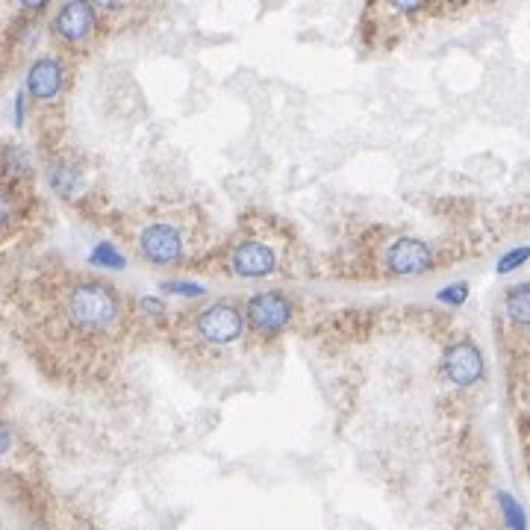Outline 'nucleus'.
<instances>
[{
	"instance_id": "obj_1",
	"label": "nucleus",
	"mask_w": 530,
	"mask_h": 530,
	"mask_svg": "<svg viewBox=\"0 0 530 530\" xmlns=\"http://www.w3.org/2000/svg\"><path fill=\"white\" fill-rule=\"evenodd\" d=\"M38 336L69 377H103L127 336V307L112 283L62 271L38 298Z\"/></svg>"
},
{
	"instance_id": "obj_2",
	"label": "nucleus",
	"mask_w": 530,
	"mask_h": 530,
	"mask_svg": "<svg viewBox=\"0 0 530 530\" xmlns=\"http://www.w3.org/2000/svg\"><path fill=\"white\" fill-rule=\"evenodd\" d=\"M295 236L286 233L271 218H250L238 228L228 250H224V269L236 277H269L286 269L292 260Z\"/></svg>"
},
{
	"instance_id": "obj_3",
	"label": "nucleus",
	"mask_w": 530,
	"mask_h": 530,
	"mask_svg": "<svg viewBox=\"0 0 530 530\" xmlns=\"http://www.w3.org/2000/svg\"><path fill=\"white\" fill-rule=\"evenodd\" d=\"M177 339L192 356H216L245 336L242 310L233 301H216L204 310L186 313L177 322Z\"/></svg>"
},
{
	"instance_id": "obj_4",
	"label": "nucleus",
	"mask_w": 530,
	"mask_h": 530,
	"mask_svg": "<svg viewBox=\"0 0 530 530\" xmlns=\"http://www.w3.org/2000/svg\"><path fill=\"white\" fill-rule=\"evenodd\" d=\"M197 245L195 216H183L177 209L154 212L136 230V250L151 265H180L192 257Z\"/></svg>"
},
{
	"instance_id": "obj_5",
	"label": "nucleus",
	"mask_w": 530,
	"mask_h": 530,
	"mask_svg": "<svg viewBox=\"0 0 530 530\" xmlns=\"http://www.w3.org/2000/svg\"><path fill=\"white\" fill-rule=\"evenodd\" d=\"M292 315H295V303L283 292L274 289V292H260V295L248 301L242 322L248 327V334H254L257 339H271V336H281L292 324Z\"/></svg>"
},
{
	"instance_id": "obj_6",
	"label": "nucleus",
	"mask_w": 530,
	"mask_h": 530,
	"mask_svg": "<svg viewBox=\"0 0 530 530\" xmlns=\"http://www.w3.org/2000/svg\"><path fill=\"white\" fill-rule=\"evenodd\" d=\"M98 9L91 4H69L57 12L53 18V30L65 45H83L98 33Z\"/></svg>"
},
{
	"instance_id": "obj_7",
	"label": "nucleus",
	"mask_w": 530,
	"mask_h": 530,
	"mask_svg": "<svg viewBox=\"0 0 530 530\" xmlns=\"http://www.w3.org/2000/svg\"><path fill=\"white\" fill-rule=\"evenodd\" d=\"M383 262L392 274H421L433 265V250L421 238H395L383 254Z\"/></svg>"
},
{
	"instance_id": "obj_8",
	"label": "nucleus",
	"mask_w": 530,
	"mask_h": 530,
	"mask_svg": "<svg viewBox=\"0 0 530 530\" xmlns=\"http://www.w3.org/2000/svg\"><path fill=\"white\" fill-rule=\"evenodd\" d=\"M442 368L448 380H454L457 387H472L483 377V356L477 351V344L472 342H457L445 351Z\"/></svg>"
},
{
	"instance_id": "obj_9",
	"label": "nucleus",
	"mask_w": 530,
	"mask_h": 530,
	"mask_svg": "<svg viewBox=\"0 0 530 530\" xmlns=\"http://www.w3.org/2000/svg\"><path fill=\"white\" fill-rule=\"evenodd\" d=\"M59 89H62V62L53 57L38 59L30 71V91L36 98L50 101L59 95Z\"/></svg>"
},
{
	"instance_id": "obj_10",
	"label": "nucleus",
	"mask_w": 530,
	"mask_h": 530,
	"mask_svg": "<svg viewBox=\"0 0 530 530\" xmlns=\"http://www.w3.org/2000/svg\"><path fill=\"white\" fill-rule=\"evenodd\" d=\"M527 310H530V292L527 283L513 286L507 295H504V313H507V322H513L515 330H527Z\"/></svg>"
},
{
	"instance_id": "obj_11",
	"label": "nucleus",
	"mask_w": 530,
	"mask_h": 530,
	"mask_svg": "<svg viewBox=\"0 0 530 530\" xmlns=\"http://www.w3.org/2000/svg\"><path fill=\"white\" fill-rule=\"evenodd\" d=\"M18 216V195L16 183H0V230H6Z\"/></svg>"
},
{
	"instance_id": "obj_12",
	"label": "nucleus",
	"mask_w": 530,
	"mask_h": 530,
	"mask_svg": "<svg viewBox=\"0 0 530 530\" xmlns=\"http://www.w3.org/2000/svg\"><path fill=\"white\" fill-rule=\"evenodd\" d=\"M501 507H504V513H507V522L513 530H525V513H522L519 504H515L513 495H501Z\"/></svg>"
},
{
	"instance_id": "obj_13",
	"label": "nucleus",
	"mask_w": 530,
	"mask_h": 530,
	"mask_svg": "<svg viewBox=\"0 0 530 530\" xmlns=\"http://www.w3.org/2000/svg\"><path fill=\"white\" fill-rule=\"evenodd\" d=\"M469 295V289H466V283H457L454 289H445V292H440V301H448V303H460L462 298Z\"/></svg>"
},
{
	"instance_id": "obj_14",
	"label": "nucleus",
	"mask_w": 530,
	"mask_h": 530,
	"mask_svg": "<svg viewBox=\"0 0 530 530\" xmlns=\"http://www.w3.org/2000/svg\"><path fill=\"white\" fill-rule=\"evenodd\" d=\"M527 257V250L525 248H519L515 250V254L510 257V260H504V265H501V271H507V269H515V265H519V260H525Z\"/></svg>"
},
{
	"instance_id": "obj_15",
	"label": "nucleus",
	"mask_w": 530,
	"mask_h": 530,
	"mask_svg": "<svg viewBox=\"0 0 530 530\" xmlns=\"http://www.w3.org/2000/svg\"><path fill=\"white\" fill-rule=\"evenodd\" d=\"M12 445V436H9V428L4 421H0V454H4V450Z\"/></svg>"
}]
</instances>
